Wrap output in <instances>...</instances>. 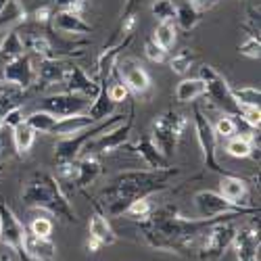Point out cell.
<instances>
[{"instance_id": "cell-1", "label": "cell", "mask_w": 261, "mask_h": 261, "mask_svg": "<svg viewBox=\"0 0 261 261\" xmlns=\"http://www.w3.org/2000/svg\"><path fill=\"white\" fill-rule=\"evenodd\" d=\"M222 220H236V217H199L190 220L184 217L176 205L153 207L150 215L140 222V232L146 245L155 251H165L180 257H188L197 249L203 232Z\"/></svg>"}, {"instance_id": "cell-2", "label": "cell", "mask_w": 261, "mask_h": 261, "mask_svg": "<svg viewBox=\"0 0 261 261\" xmlns=\"http://www.w3.org/2000/svg\"><path fill=\"white\" fill-rule=\"evenodd\" d=\"M180 173L178 167H159V169H129L121 171L107 182L102 190V201L109 215H121L125 207L142 197H150L155 192L169 188L171 180Z\"/></svg>"}, {"instance_id": "cell-3", "label": "cell", "mask_w": 261, "mask_h": 261, "mask_svg": "<svg viewBox=\"0 0 261 261\" xmlns=\"http://www.w3.org/2000/svg\"><path fill=\"white\" fill-rule=\"evenodd\" d=\"M21 203L28 209H40L67 224H77V215L69 197L61 188L59 180L48 171H34L25 180L21 190Z\"/></svg>"}, {"instance_id": "cell-4", "label": "cell", "mask_w": 261, "mask_h": 261, "mask_svg": "<svg viewBox=\"0 0 261 261\" xmlns=\"http://www.w3.org/2000/svg\"><path fill=\"white\" fill-rule=\"evenodd\" d=\"M186 127H188V117L180 111H173V109H167L165 113L157 115L153 125H150V140H153L157 150L167 161L176 153Z\"/></svg>"}, {"instance_id": "cell-5", "label": "cell", "mask_w": 261, "mask_h": 261, "mask_svg": "<svg viewBox=\"0 0 261 261\" xmlns=\"http://www.w3.org/2000/svg\"><path fill=\"white\" fill-rule=\"evenodd\" d=\"M123 117H125L123 113H113V115H109L107 119L96 121L94 125L82 129V132H77V134H73V136L61 138V140L57 142V146H55V161H57V165H59V163L75 161V159L80 157V153L86 148V144H90L96 136L105 134L107 129H111L113 125L121 123Z\"/></svg>"}, {"instance_id": "cell-6", "label": "cell", "mask_w": 261, "mask_h": 261, "mask_svg": "<svg viewBox=\"0 0 261 261\" xmlns=\"http://www.w3.org/2000/svg\"><path fill=\"white\" fill-rule=\"evenodd\" d=\"M199 77L205 82V88H207L205 96H209L211 102L217 109H222L226 115H232V117L241 119L243 107L236 102V98L232 94V88H230V84L226 82V77L215 67H211V65H203L201 71H199Z\"/></svg>"}, {"instance_id": "cell-7", "label": "cell", "mask_w": 261, "mask_h": 261, "mask_svg": "<svg viewBox=\"0 0 261 261\" xmlns=\"http://www.w3.org/2000/svg\"><path fill=\"white\" fill-rule=\"evenodd\" d=\"M192 201H194V207H197V213L201 217H247V215L259 213V207L232 205L215 190H199Z\"/></svg>"}, {"instance_id": "cell-8", "label": "cell", "mask_w": 261, "mask_h": 261, "mask_svg": "<svg viewBox=\"0 0 261 261\" xmlns=\"http://www.w3.org/2000/svg\"><path fill=\"white\" fill-rule=\"evenodd\" d=\"M234 232H236L234 220H222V222L211 224L203 232V236L199 238L194 253H197L201 259H217V257H222L230 249V245H232Z\"/></svg>"}, {"instance_id": "cell-9", "label": "cell", "mask_w": 261, "mask_h": 261, "mask_svg": "<svg viewBox=\"0 0 261 261\" xmlns=\"http://www.w3.org/2000/svg\"><path fill=\"white\" fill-rule=\"evenodd\" d=\"M192 125H194V132H197V140H199V146H201V153H203V163L207 169L220 173L224 176V169L217 163V157H215V150H217V136L213 132V123L209 121V117L203 113V109L199 105L192 107Z\"/></svg>"}, {"instance_id": "cell-10", "label": "cell", "mask_w": 261, "mask_h": 261, "mask_svg": "<svg viewBox=\"0 0 261 261\" xmlns=\"http://www.w3.org/2000/svg\"><path fill=\"white\" fill-rule=\"evenodd\" d=\"M134 115H136V107H134V102H129V111L125 115V121L117 123V127L113 125L111 129H107L105 134L96 136L90 144H86V150H92L90 155H107V153H113V150L121 148L123 144H127L132 127H134Z\"/></svg>"}, {"instance_id": "cell-11", "label": "cell", "mask_w": 261, "mask_h": 261, "mask_svg": "<svg viewBox=\"0 0 261 261\" xmlns=\"http://www.w3.org/2000/svg\"><path fill=\"white\" fill-rule=\"evenodd\" d=\"M23 236H25V226L21 224V220L7 203H0V243L15 251L21 261H25Z\"/></svg>"}, {"instance_id": "cell-12", "label": "cell", "mask_w": 261, "mask_h": 261, "mask_svg": "<svg viewBox=\"0 0 261 261\" xmlns=\"http://www.w3.org/2000/svg\"><path fill=\"white\" fill-rule=\"evenodd\" d=\"M88 107H90L88 96L73 94V92H61V94H53L40 100L42 111H48L55 117H69L75 113H84Z\"/></svg>"}, {"instance_id": "cell-13", "label": "cell", "mask_w": 261, "mask_h": 261, "mask_svg": "<svg viewBox=\"0 0 261 261\" xmlns=\"http://www.w3.org/2000/svg\"><path fill=\"white\" fill-rule=\"evenodd\" d=\"M117 71L121 75V82L125 84V88L134 94H146L150 90V75L148 71L142 67V63L134 57H127V59H119L117 61Z\"/></svg>"}, {"instance_id": "cell-14", "label": "cell", "mask_w": 261, "mask_h": 261, "mask_svg": "<svg viewBox=\"0 0 261 261\" xmlns=\"http://www.w3.org/2000/svg\"><path fill=\"white\" fill-rule=\"evenodd\" d=\"M3 80L17 84L19 88H32L36 84V67L30 55H19L15 59H9L3 69Z\"/></svg>"}, {"instance_id": "cell-15", "label": "cell", "mask_w": 261, "mask_h": 261, "mask_svg": "<svg viewBox=\"0 0 261 261\" xmlns=\"http://www.w3.org/2000/svg\"><path fill=\"white\" fill-rule=\"evenodd\" d=\"M230 247H234L238 261H259V228H236Z\"/></svg>"}, {"instance_id": "cell-16", "label": "cell", "mask_w": 261, "mask_h": 261, "mask_svg": "<svg viewBox=\"0 0 261 261\" xmlns=\"http://www.w3.org/2000/svg\"><path fill=\"white\" fill-rule=\"evenodd\" d=\"M134 34H127L125 40H119L115 44H109L102 48V53L98 55L96 59V75H98V84H109V77H111L115 65L121 57V50L129 46V42H132Z\"/></svg>"}, {"instance_id": "cell-17", "label": "cell", "mask_w": 261, "mask_h": 261, "mask_svg": "<svg viewBox=\"0 0 261 261\" xmlns=\"http://www.w3.org/2000/svg\"><path fill=\"white\" fill-rule=\"evenodd\" d=\"M53 25H55L57 32L67 34V36H88V34H92V25L77 11L59 9L53 15Z\"/></svg>"}, {"instance_id": "cell-18", "label": "cell", "mask_w": 261, "mask_h": 261, "mask_svg": "<svg viewBox=\"0 0 261 261\" xmlns=\"http://www.w3.org/2000/svg\"><path fill=\"white\" fill-rule=\"evenodd\" d=\"M65 92H73V94H82L94 98L98 94V82L92 80L88 73H86L77 65H69L67 67V75H65Z\"/></svg>"}, {"instance_id": "cell-19", "label": "cell", "mask_w": 261, "mask_h": 261, "mask_svg": "<svg viewBox=\"0 0 261 261\" xmlns=\"http://www.w3.org/2000/svg\"><path fill=\"white\" fill-rule=\"evenodd\" d=\"M222 197L232 203V205H241V207H249V182L241 176H232V173H224L220 180V190Z\"/></svg>"}, {"instance_id": "cell-20", "label": "cell", "mask_w": 261, "mask_h": 261, "mask_svg": "<svg viewBox=\"0 0 261 261\" xmlns=\"http://www.w3.org/2000/svg\"><path fill=\"white\" fill-rule=\"evenodd\" d=\"M23 253L25 261H57V245L50 238H40L28 230L23 236Z\"/></svg>"}, {"instance_id": "cell-21", "label": "cell", "mask_w": 261, "mask_h": 261, "mask_svg": "<svg viewBox=\"0 0 261 261\" xmlns=\"http://www.w3.org/2000/svg\"><path fill=\"white\" fill-rule=\"evenodd\" d=\"M67 67H69V63H65L59 57L40 59L38 61V67H36V82H42L44 86L63 84L65 82V75H67Z\"/></svg>"}, {"instance_id": "cell-22", "label": "cell", "mask_w": 261, "mask_h": 261, "mask_svg": "<svg viewBox=\"0 0 261 261\" xmlns=\"http://www.w3.org/2000/svg\"><path fill=\"white\" fill-rule=\"evenodd\" d=\"M96 121L88 115V113H75V115H69V117H59L50 129V136H59V138H67V136H73L82 129L94 125Z\"/></svg>"}, {"instance_id": "cell-23", "label": "cell", "mask_w": 261, "mask_h": 261, "mask_svg": "<svg viewBox=\"0 0 261 261\" xmlns=\"http://www.w3.org/2000/svg\"><path fill=\"white\" fill-rule=\"evenodd\" d=\"M100 173H102V165H100V161H98L96 155H86V157H82V159L77 161L75 186L82 188V190L88 188V186H92V184L98 180Z\"/></svg>"}, {"instance_id": "cell-24", "label": "cell", "mask_w": 261, "mask_h": 261, "mask_svg": "<svg viewBox=\"0 0 261 261\" xmlns=\"http://www.w3.org/2000/svg\"><path fill=\"white\" fill-rule=\"evenodd\" d=\"M28 19V11L21 0H9V3L0 9V34L9 30H15V25L23 23Z\"/></svg>"}, {"instance_id": "cell-25", "label": "cell", "mask_w": 261, "mask_h": 261, "mask_svg": "<svg viewBox=\"0 0 261 261\" xmlns=\"http://www.w3.org/2000/svg\"><path fill=\"white\" fill-rule=\"evenodd\" d=\"M115 107L117 105L111 98H109V94H107V84H98V94L94 96V100L90 102V107L86 109V113H88L94 121H102L109 115L115 113Z\"/></svg>"}, {"instance_id": "cell-26", "label": "cell", "mask_w": 261, "mask_h": 261, "mask_svg": "<svg viewBox=\"0 0 261 261\" xmlns=\"http://www.w3.org/2000/svg\"><path fill=\"white\" fill-rule=\"evenodd\" d=\"M88 232H90V236H94L96 241H100V245L105 247H109V245H115L117 243V234H115V230L111 228V224H109V220L100 213V211H96V213H92V217H90V224H88Z\"/></svg>"}, {"instance_id": "cell-27", "label": "cell", "mask_w": 261, "mask_h": 261, "mask_svg": "<svg viewBox=\"0 0 261 261\" xmlns=\"http://www.w3.org/2000/svg\"><path fill=\"white\" fill-rule=\"evenodd\" d=\"M132 148H134V153H136V155H140V157L144 159V163H146L148 167L159 169V167H167V165H169V163H167V159L159 153L157 146L153 144L150 136H142V138H140Z\"/></svg>"}, {"instance_id": "cell-28", "label": "cell", "mask_w": 261, "mask_h": 261, "mask_svg": "<svg viewBox=\"0 0 261 261\" xmlns=\"http://www.w3.org/2000/svg\"><path fill=\"white\" fill-rule=\"evenodd\" d=\"M207 88L205 82L201 77H190V80H182L176 88V100L178 102H194L197 98L205 96Z\"/></svg>"}, {"instance_id": "cell-29", "label": "cell", "mask_w": 261, "mask_h": 261, "mask_svg": "<svg viewBox=\"0 0 261 261\" xmlns=\"http://www.w3.org/2000/svg\"><path fill=\"white\" fill-rule=\"evenodd\" d=\"M19 55H25V42L21 40L17 30L5 32L3 40H0V57H5V61H9V59H15Z\"/></svg>"}, {"instance_id": "cell-30", "label": "cell", "mask_w": 261, "mask_h": 261, "mask_svg": "<svg viewBox=\"0 0 261 261\" xmlns=\"http://www.w3.org/2000/svg\"><path fill=\"white\" fill-rule=\"evenodd\" d=\"M226 153L234 159H249V157L259 159V153H255V142L251 138H245V136H232L226 144Z\"/></svg>"}, {"instance_id": "cell-31", "label": "cell", "mask_w": 261, "mask_h": 261, "mask_svg": "<svg viewBox=\"0 0 261 261\" xmlns=\"http://www.w3.org/2000/svg\"><path fill=\"white\" fill-rule=\"evenodd\" d=\"M34 142H36V132H34V129L25 121L19 123L17 127H13V144H15V150H17L21 157L30 153Z\"/></svg>"}, {"instance_id": "cell-32", "label": "cell", "mask_w": 261, "mask_h": 261, "mask_svg": "<svg viewBox=\"0 0 261 261\" xmlns=\"http://www.w3.org/2000/svg\"><path fill=\"white\" fill-rule=\"evenodd\" d=\"M201 19H203L201 17V11H197V9H194L192 5H188V3L180 5L178 11H176V23L184 32H192L194 28L201 23Z\"/></svg>"}, {"instance_id": "cell-33", "label": "cell", "mask_w": 261, "mask_h": 261, "mask_svg": "<svg viewBox=\"0 0 261 261\" xmlns=\"http://www.w3.org/2000/svg\"><path fill=\"white\" fill-rule=\"evenodd\" d=\"M57 119H59V117H55L53 113L38 109V111L30 113V115L25 117V123L34 129L36 134H38V132H40V134H50V129H53V125H55Z\"/></svg>"}, {"instance_id": "cell-34", "label": "cell", "mask_w": 261, "mask_h": 261, "mask_svg": "<svg viewBox=\"0 0 261 261\" xmlns=\"http://www.w3.org/2000/svg\"><path fill=\"white\" fill-rule=\"evenodd\" d=\"M25 50H30L38 61L40 59H53V57H57L53 42L48 38H44V36H32L25 42Z\"/></svg>"}, {"instance_id": "cell-35", "label": "cell", "mask_w": 261, "mask_h": 261, "mask_svg": "<svg viewBox=\"0 0 261 261\" xmlns=\"http://www.w3.org/2000/svg\"><path fill=\"white\" fill-rule=\"evenodd\" d=\"M176 32H178V30H176V23H173V21H163V23L157 25L153 38L169 53V48L176 44Z\"/></svg>"}, {"instance_id": "cell-36", "label": "cell", "mask_w": 261, "mask_h": 261, "mask_svg": "<svg viewBox=\"0 0 261 261\" xmlns=\"http://www.w3.org/2000/svg\"><path fill=\"white\" fill-rule=\"evenodd\" d=\"M194 61H197V55H194L192 50H188V48H184L182 53L173 55V57L169 59V67H171V71H173V73L184 75V73H188V71H190V67L194 65Z\"/></svg>"}, {"instance_id": "cell-37", "label": "cell", "mask_w": 261, "mask_h": 261, "mask_svg": "<svg viewBox=\"0 0 261 261\" xmlns=\"http://www.w3.org/2000/svg\"><path fill=\"white\" fill-rule=\"evenodd\" d=\"M232 94L241 107H259L261 92L255 86H241V88H232Z\"/></svg>"}, {"instance_id": "cell-38", "label": "cell", "mask_w": 261, "mask_h": 261, "mask_svg": "<svg viewBox=\"0 0 261 261\" xmlns=\"http://www.w3.org/2000/svg\"><path fill=\"white\" fill-rule=\"evenodd\" d=\"M150 11H153V17L159 21V23H163V21H176L178 7L173 5V0H153Z\"/></svg>"}, {"instance_id": "cell-39", "label": "cell", "mask_w": 261, "mask_h": 261, "mask_svg": "<svg viewBox=\"0 0 261 261\" xmlns=\"http://www.w3.org/2000/svg\"><path fill=\"white\" fill-rule=\"evenodd\" d=\"M213 132H215L217 140H220V138H222V140H230L232 136L238 134V123H236V119H234L232 115H222L220 119L215 121Z\"/></svg>"}, {"instance_id": "cell-40", "label": "cell", "mask_w": 261, "mask_h": 261, "mask_svg": "<svg viewBox=\"0 0 261 261\" xmlns=\"http://www.w3.org/2000/svg\"><path fill=\"white\" fill-rule=\"evenodd\" d=\"M150 211H153V205H150V201H148V197H142V199H136V201H132L127 207H125V215H129V217H134V220H146V217L150 215Z\"/></svg>"}, {"instance_id": "cell-41", "label": "cell", "mask_w": 261, "mask_h": 261, "mask_svg": "<svg viewBox=\"0 0 261 261\" xmlns=\"http://www.w3.org/2000/svg\"><path fill=\"white\" fill-rule=\"evenodd\" d=\"M53 230H55V224H53L48 213L34 217L32 224H30V232L36 234V236H40V238H50L53 236Z\"/></svg>"}, {"instance_id": "cell-42", "label": "cell", "mask_w": 261, "mask_h": 261, "mask_svg": "<svg viewBox=\"0 0 261 261\" xmlns=\"http://www.w3.org/2000/svg\"><path fill=\"white\" fill-rule=\"evenodd\" d=\"M144 55H146L148 61H153V63H163V61H167V50L159 44V42H157L153 36L144 40Z\"/></svg>"}, {"instance_id": "cell-43", "label": "cell", "mask_w": 261, "mask_h": 261, "mask_svg": "<svg viewBox=\"0 0 261 261\" xmlns=\"http://www.w3.org/2000/svg\"><path fill=\"white\" fill-rule=\"evenodd\" d=\"M238 53H241L243 57H247V59H255V61H257V59L261 57V40L247 36V38L243 40V44L238 46Z\"/></svg>"}, {"instance_id": "cell-44", "label": "cell", "mask_w": 261, "mask_h": 261, "mask_svg": "<svg viewBox=\"0 0 261 261\" xmlns=\"http://www.w3.org/2000/svg\"><path fill=\"white\" fill-rule=\"evenodd\" d=\"M107 94L115 105H121L129 98V90L125 88L123 82H115V84H107Z\"/></svg>"}, {"instance_id": "cell-45", "label": "cell", "mask_w": 261, "mask_h": 261, "mask_svg": "<svg viewBox=\"0 0 261 261\" xmlns=\"http://www.w3.org/2000/svg\"><path fill=\"white\" fill-rule=\"evenodd\" d=\"M3 119V123L7 125V127H17L19 123H23L25 121V117H23V105H19V107H13V109H9V111H5V115L0 117Z\"/></svg>"}, {"instance_id": "cell-46", "label": "cell", "mask_w": 261, "mask_h": 261, "mask_svg": "<svg viewBox=\"0 0 261 261\" xmlns=\"http://www.w3.org/2000/svg\"><path fill=\"white\" fill-rule=\"evenodd\" d=\"M77 178V161L59 163V180L61 182H75Z\"/></svg>"}, {"instance_id": "cell-47", "label": "cell", "mask_w": 261, "mask_h": 261, "mask_svg": "<svg viewBox=\"0 0 261 261\" xmlns=\"http://www.w3.org/2000/svg\"><path fill=\"white\" fill-rule=\"evenodd\" d=\"M53 15H55L53 5H42V7H36V9H34V13H32L34 21H36V23H40V25H46L48 21H53Z\"/></svg>"}, {"instance_id": "cell-48", "label": "cell", "mask_w": 261, "mask_h": 261, "mask_svg": "<svg viewBox=\"0 0 261 261\" xmlns=\"http://www.w3.org/2000/svg\"><path fill=\"white\" fill-rule=\"evenodd\" d=\"M142 5H144V0H125L121 17H127V15H136V11H138Z\"/></svg>"}, {"instance_id": "cell-49", "label": "cell", "mask_w": 261, "mask_h": 261, "mask_svg": "<svg viewBox=\"0 0 261 261\" xmlns=\"http://www.w3.org/2000/svg\"><path fill=\"white\" fill-rule=\"evenodd\" d=\"M134 28H136V15L123 17V21H121V34H123V36L134 34Z\"/></svg>"}, {"instance_id": "cell-50", "label": "cell", "mask_w": 261, "mask_h": 261, "mask_svg": "<svg viewBox=\"0 0 261 261\" xmlns=\"http://www.w3.org/2000/svg\"><path fill=\"white\" fill-rule=\"evenodd\" d=\"M215 3H217V0H188V5H192L194 9H197V11H209V9H213L215 7Z\"/></svg>"}, {"instance_id": "cell-51", "label": "cell", "mask_w": 261, "mask_h": 261, "mask_svg": "<svg viewBox=\"0 0 261 261\" xmlns=\"http://www.w3.org/2000/svg\"><path fill=\"white\" fill-rule=\"evenodd\" d=\"M100 241H96V238L94 236H88V241H86V249H88L90 253H98L100 251Z\"/></svg>"}, {"instance_id": "cell-52", "label": "cell", "mask_w": 261, "mask_h": 261, "mask_svg": "<svg viewBox=\"0 0 261 261\" xmlns=\"http://www.w3.org/2000/svg\"><path fill=\"white\" fill-rule=\"evenodd\" d=\"M0 261H21V259H19V255L15 251H11L9 247H5V251L0 253Z\"/></svg>"}, {"instance_id": "cell-53", "label": "cell", "mask_w": 261, "mask_h": 261, "mask_svg": "<svg viewBox=\"0 0 261 261\" xmlns=\"http://www.w3.org/2000/svg\"><path fill=\"white\" fill-rule=\"evenodd\" d=\"M5 129H7V125L3 123V119H0V159L5 155Z\"/></svg>"}]
</instances>
